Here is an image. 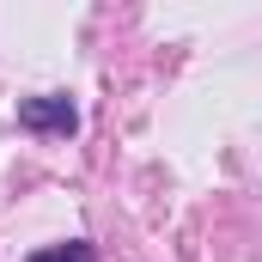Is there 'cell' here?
<instances>
[{"label":"cell","mask_w":262,"mask_h":262,"mask_svg":"<svg viewBox=\"0 0 262 262\" xmlns=\"http://www.w3.org/2000/svg\"><path fill=\"white\" fill-rule=\"evenodd\" d=\"M18 122L37 128V134H73L79 128V110H73V98L49 92V98H25V104H18Z\"/></svg>","instance_id":"6da1fadb"},{"label":"cell","mask_w":262,"mask_h":262,"mask_svg":"<svg viewBox=\"0 0 262 262\" xmlns=\"http://www.w3.org/2000/svg\"><path fill=\"white\" fill-rule=\"evenodd\" d=\"M31 262H98V256H92V244H55V250H37Z\"/></svg>","instance_id":"7a4b0ae2"}]
</instances>
